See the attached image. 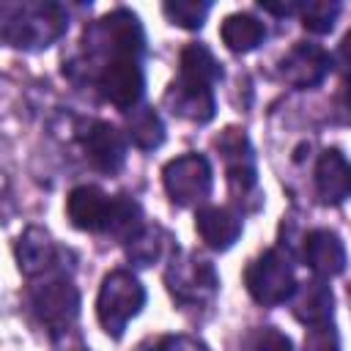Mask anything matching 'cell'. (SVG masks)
I'll use <instances>...</instances> for the list:
<instances>
[{"label":"cell","mask_w":351,"mask_h":351,"mask_svg":"<svg viewBox=\"0 0 351 351\" xmlns=\"http://www.w3.org/2000/svg\"><path fill=\"white\" fill-rule=\"evenodd\" d=\"M219 36H222V41L230 52L244 55V52H252L258 44H263L266 27L252 14H230V16H225V22L219 27Z\"/></svg>","instance_id":"19"},{"label":"cell","mask_w":351,"mask_h":351,"mask_svg":"<svg viewBox=\"0 0 351 351\" xmlns=\"http://www.w3.org/2000/svg\"><path fill=\"white\" fill-rule=\"evenodd\" d=\"M140 228H143V208H140V203L132 200L129 195H115L112 217H110V225H107V236H112L118 241H129Z\"/></svg>","instance_id":"22"},{"label":"cell","mask_w":351,"mask_h":351,"mask_svg":"<svg viewBox=\"0 0 351 351\" xmlns=\"http://www.w3.org/2000/svg\"><path fill=\"white\" fill-rule=\"evenodd\" d=\"M126 134L137 148L154 151L165 143V123L154 107H134L126 115Z\"/></svg>","instance_id":"21"},{"label":"cell","mask_w":351,"mask_h":351,"mask_svg":"<svg viewBox=\"0 0 351 351\" xmlns=\"http://www.w3.org/2000/svg\"><path fill=\"white\" fill-rule=\"evenodd\" d=\"M195 228L211 250H230L241 236V219L225 206H203L195 214Z\"/></svg>","instance_id":"15"},{"label":"cell","mask_w":351,"mask_h":351,"mask_svg":"<svg viewBox=\"0 0 351 351\" xmlns=\"http://www.w3.org/2000/svg\"><path fill=\"white\" fill-rule=\"evenodd\" d=\"M69 16L58 3H5L3 41L19 49H44L66 33Z\"/></svg>","instance_id":"2"},{"label":"cell","mask_w":351,"mask_h":351,"mask_svg":"<svg viewBox=\"0 0 351 351\" xmlns=\"http://www.w3.org/2000/svg\"><path fill=\"white\" fill-rule=\"evenodd\" d=\"M82 151L101 173H118L126 162V137L107 121H93L82 132Z\"/></svg>","instance_id":"11"},{"label":"cell","mask_w":351,"mask_h":351,"mask_svg":"<svg viewBox=\"0 0 351 351\" xmlns=\"http://www.w3.org/2000/svg\"><path fill=\"white\" fill-rule=\"evenodd\" d=\"M332 69V58L318 47L299 41L280 60V80L291 88H315Z\"/></svg>","instance_id":"9"},{"label":"cell","mask_w":351,"mask_h":351,"mask_svg":"<svg viewBox=\"0 0 351 351\" xmlns=\"http://www.w3.org/2000/svg\"><path fill=\"white\" fill-rule=\"evenodd\" d=\"M340 14V5L337 3H329V0H313V3H304L302 5V25L304 30L310 33H329L335 27V19Z\"/></svg>","instance_id":"24"},{"label":"cell","mask_w":351,"mask_h":351,"mask_svg":"<svg viewBox=\"0 0 351 351\" xmlns=\"http://www.w3.org/2000/svg\"><path fill=\"white\" fill-rule=\"evenodd\" d=\"M137 351H206V348L189 337H159V340L140 346Z\"/></svg>","instance_id":"26"},{"label":"cell","mask_w":351,"mask_h":351,"mask_svg":"<svg viewBox=\"0 0 351 351\" xmlns=\"http://www.w3.org/2000/svg\"><path fill=\"white\" fill-rule=\"evenodd\" d=\"M244 285L250 291V296L258 304H282L293 296L296 291V277H293V266L291 261L280 252V250H266L263 255H258L247 271H244Z\"/></svg>","instance_id":"5"},{"label":"cell","mask_w":351,"mask_h":351,"mask_svg":"<svg viewBox=\"0 0 351 351\" xmlns=\"http://www.w3.org/2000/svg\"><path fill=\"white\" fill-rule=\"evenodd\" d=\"M165 104L176 115H181V118H186L192 123H206V121L214 118V93H211V88L189 82V80H181V77L167 88Z\"/></svg>","instance_id":"14"},{"label":"cell","mask_w":351,"mask_h":351,"mask_svg":"<svg viewBox=\"0 0 351 351\" xmlns=\"http://www.w3.org/2000/svg\"><path fill=\"white\" fill-rule=\"evenodd\" d=\"M85 47H88V58L99 60L96 85L101 96L126 112L140 107V96L145 85L143 80L145 36L140 19L126 8H115L104 19H99L90 33H85Z\"/></svg>","instance_id":"1"},{"label":"cell","mask_w":351,"mask_h":351,"mask_svg":"<svg viewBox=\"0 0 351 351\" xmlns=\"http://www.w3.org/2000/svg\"><path fill=\"white\" fill-rule=\"evenodd\" d=\"M217 151L222 154L225 159V167H228V184H230V192L236 200H247L255 186H258V178H255V159H252V145L247 140V134L236 126H228L217 140H214Z\"/></svg>","instance_id":"8"},{"label":"cell","mask_w":351,"mask_h":351,"mask_svg":"<svg viewBox=\"0 0 351 351\" xmlns=\"http://www.w3.org/2000/svg\"><path fill=\"white\" fill-rule=\"evenodd\" d=\"M261 8H263V11H269V14H277V16H282V14H293V11H302V5H299V3H263V0H261Z\"/></svg>","instance_id":"30"},{"label":"cell","mask_w":351,"mask_h":351,"mask_svg":"<svg viewBox=\"0 0 351 351\" xmlns=\"http://www.w3.org/2000/svg\"><path fill=\"white\" fill-rule=\"evenodd\" d=\"M112 203L115 197H110L104 189L85 184L69 192L66 200V214L71 219L74 228L88 230V233H107L110 217H112Z\"/></svg>","instance_id":"10"},{"label":"cell","mask_w":351,"mask_h":351,"mask_svg":"<svg viewBox=\"0 0 351 351\" xmlns=\"http://www.w3.org/2000/svg\"><path fill=\"white\" fill-rule=\"evenodd\" d=\"M162 11H165V16H167L173 25L195 30V27H200V25L206 22V16H208V11H211V3H197V0H173V3H165V5H162Z\"/></svg>","instance_id":"23"},{"label":"cell","mask_w":351,"mask_h":351,"mask_svg":"<svg viewBox=\"0 0 351 351\" xmlns=\"http://www.w3.org/2000/svg\"><path fill=\"white\" fill-rule=\"evenodd\" d=\"M302 351H340L337 329H335L329 321H326V324H318V326H310Z\"/></svg>","instance_id":"25"},{"label":"cell","mask_w":351,"mask_h":351,"mask_svg":"<svg viewBox=\"0 0 351 351\" xmlns=\"http://www.w3.org/2000/svg\"><path fill=\"white\" fill-rule=\"evenodd\" d=\"M170 250H173V236L162 225H143L126 241V255L137 266H151L154 261L165 258Z\"/></svg>","instance_id":"18"},{"label":"cell","mask_w":351,"mask_h":351,"mask_svg":"<svg viewBox=\"0 0 351 351\" xmlns=\"http://www.w3.org/2000/svg\"><path fill=\"white\" fill-rule=\"evenodd\" d=\"M165 282L181 304H203L217 293V271L208 261L197 255H173L165 271Z\"/></svg>","instance_id":"7"},{"label":"cell","mask_w":351,"mask_h":351,"mask_svg":"<svg viewBox=\"0 0 351 351\" xmlns=\"http://www.w3.org/2000/svg\"><path fill=\"white\" fill-rule=\"evenodd\" d=\"M335 112L343 123H351V77H343V85L335 99Z\"/></svg>","instance_id":"28"},{"label":"cell","mask_w":351,"mask_h":351,"mask_svg":"<svg viewBox=\"0 0 351 351\" xmlns=\"http://www.w3.org/2000/svg\"><path fill=\"white\" fill-rule=\"evenodd\" d=\"M315 195L326 206L351 197V162L337 148H326L315 165Z\"/></svg>","instance_id":"13"},{"label":"cell","mask_w":351,"mask_h":351,"mask_svg":"<svg viewBox=\"0 0 351 351\" xmlns=\"http://www.w3.org/2000/svg\"><path fill=\"white\" fill-rule=\"evenodd\" d=\"M165 189L176 206H195L211 195V165L203 154H184L165 165Z\"/></svg>","instance_id":"6"},{"label":"cell","mask_w":351,"mask_h":351,"mask_svg":"<svg viewBox=\"0 0 351 351\" xmlns=\"http://www.w3.org/2000/svg\"><path fill=\"white\" fill-rule=\"evenodd\" d=\"M288 302H291L293 315L302 324L318 326V324H326L332 318L335 296H332V291L324 280H310V282H299Z\"/></svg>","instance_id":"16"},{"label":"cell","mask_w":351,"mask_h":351,"mask_svg":"<svg viewBox=\"0 0 351 351\" xmlns=\"http://www.w3.org/2000/svg\"><path fill=\"white\" fill-rule=\"evenodd\" d=\"M16 263L19 271L27 277L47 274V269L55 263V241L44 228H27L16 241Z\"/></svg>","instance_id":"17"},{"label":"cell","mask_w":351,"mask_h":351,"mask_svg":"<svg viewBox=\"0 0 351 351\" xmlns=\"http://www.w3.org/2000/svg\"><path fill=\"white\" fill-rule=\"evenodd\" d=\"M145 288L129 271H112L104 277L96 299V315L110 337H121L126 324L143 310Z\"/></svg>","instance_id":"3"},{"label":"cell","mask_w":351,"mask_h":351,"mask_svg":"<svg viewBox=\"0 0 351 351\" xmlns=\"http://www.w3.org/2000/svg\"><path fill=\"white\" fill-rule=\"evenodd\" d=\"M181 80L197 82V85H214L222 77V66L214 58V52L203 44H189L181 49Z\"/></svg>","instance_id":"20"},{"label":"cell","mask_w":351,"mask_h":351,"mask_svg":"<svg viewBox=\"0 0 351 351\" xmlns=\"http://www.w3.org/2000/svg\"><path fill=\"white\" fill-rule=\"evenodd\" d=\"M252 351H293L291 340L280 329H263L252 346Z\"/></svg>","instance_id":"27"},{"label":"cell","mask_w":351,"mask_h":351,"mask_svg":"<svg viewBox=\"0 0 351 351\" xmlns=\"http://www.w3.org/2000/svg\"><path fill=\"white\" fill-rule=\"evenodd\" d=\"M335 63L340 66L343 77H351V30L343 36V41H340V47L335 52Z\"/></svg>","instance_id":"29"},{"label":"cell","mask_w":351,"mask_h":351,"mask_svg":"<svg viewBox=\"0 0 351 351\" xmlns=\"http://www.w3.org/2000/svg\"><path fill=\"white\" fill-rule=\"evenodd\" d=\"M302 258H304V266L318 280L337 277L346 269V247H343L340 236L335 230H326V228H315L304 236Z\"/></svg>","instance_id":"12"},{"label":"cell","mask_w":351,"mask_h":351,"mask_svg":"<svg viewBox=\"0 0 351 351\" xmlns=\"http://www.w3.org/2000/svg\"><path fill=\"white\" fill-rule=\"evenodd\" d=\"M30 304L52 335L69 332L80 315V291L66 274H44V280L30 288Z\"/></svg>","instance_id":"4"}]
</instances>
